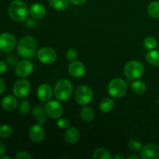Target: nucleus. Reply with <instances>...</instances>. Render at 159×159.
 Masks as SVG:
<instances>
[{"label":"nucleus","mask_w":159,"mask_h":159,"mask_svg":"<svg viewBox=\"0 0 159 159\" xmlns=\"http://www.w3.org/2000/svg\"><path fill=\"white\" fill-rule=\"evenodd\" d=\"M37 41L31 36H25L17 44V52L22 57L26 59L32 58L37 53Z\"/></svg>","instance_id":"f257e3e1"},{"label":"nucleus","mask_w":159,"mask_h":159,"mask_svg":"<svg viewBox=\"0 0 159 159\" xmlns=\"http://www.w3.org/2000/svg\"><path fill=\"white\" fill-rule=\"evenodd\" d=\"M8 13L11 19L17 22H23L28 15V8L22 0H13L8 7Z\"/></svg>","instance_id":"f03ea898"},{"label":"nucleus","mask_w":159,"mask_h":159,"mask_svg":"<svg viewBox=\"0 0 159 159\" xmlns=\"http://www.w3.org/2000/svg\"><path fill=\"white\" fill-rule=\"evenodd\" d=\"M73 88L71 82L67 79L60 80L54 89V94L56 99L60 101H66L70 99L72 95Z\"/></svg>","instance_id":"7ed1b4c3"},{"label":"nucleus","mask_w":159,"mask_h":159,"mask_svg":"<svg viewBox=\"0 0 159 159\" xmlns=\"http://www.w3.org/2000/svg\"><path fill=\"white\" fill-rule=\"evenodd\" d=\"M124 74L129 80H136L144 75V67L138 61H130L124 67Z\"/></svg>","instance_id":"20e7f679"},{"label":"nucleus","mask_w":159,"mask_h":159,"mask_svg":"<svg viewBox=\"0 0 159 159\" xmlns=\"http://www.w3.org/2000/svg\"><path fill=\"white\" fill-rule=\"evenodd\" d=\"M127 91V85L125 81L120 78L113 79L108 85V93L112 97L121 98Z\"/></svg>","instance_id":"39448f33"},{"label":"nucleus","mask_w":159,"mask_h":159,"mask_svg":"<svg viewBox=\"0 0 159 159\" xmlns=\"http://www.w3.org/2000/svg\"><path fill=\"white\" fill-rule=\"evenodd\" d=\"M93 91L86 85H82L76 89L75 98L76 102L82 106H86L93 99Z\"/></svg>","instance_id":"423d86ee"},{"label":"nucleus","mask_w":159,"mask_h":159,"mask_svg":"<svg viewBox=\"0 0 159 159\" xmlns=\"http://www.w3.org/2000/svg\"><path fill=\"white\" fill-rule=\"evenodd\" d=\"M30 83L29 81L24 79H20L14 83L12 92L16 97L24 99L30 94Z\"/></svg>","instance_id":"0eeeda50"},{"label":"nucleus","mask_w":159,"mask_h":159,"mask_svg":"<svg viewBox=\"0 0 159 159\" xmlns=\"http://www.w3.org/2000/svg\"><path fill=\"white\" fill-rule=\"evenodd\" d=\"M37 56L38 60L42 63L51 64L57 59V52L53 48L44 47L37 51Z\"/></svg>","instance_id":"6e6552de"},{"label":"nucleus","mask_w":159,"mask_h":159,"mask_svg":"<svg viewBox=\"0 0 159 159\" xmlns=\"http://www.w3.org/2000/svg\"><path fill=\"white\" fill-rule=\"evenodd\" d=\"M16 41L12 34L3 33L0 34V50L3 52H10L15 48Z\"/></svg>","instance_id":"1a4fd4ad"},{"label":"nucleus","mask_w":159,"mask_h":159,"mask_svg":"<svg viewBox=\"0 0 159 159\" xmlns=\"http://www.w3.org/2000/svg\"><path fill=\"white\" fill-rule=\"evenodd\" d=\"M44 110L47 115L52 119L60 118L63 113V107L61 104L55 100L49 101L45 105Z\"/></svg>","instance_id":"9d476101"},{"label":"nucleus","mask_w":159,"mask_h":159,"mask_svg":"<svg viewBox=\"0 0 159 159\" xmlns=\"http://www.w3.org/2000/svg\"><path fill=\"white\" fill-rule=\"evenodd\" d=\"M140 158L143 159H158L159 147L154 144H146L141 148Z\"/></svg>","instance_id":"9b49d317"},{"label":"nucleus","mask_w":159,"mask_h":159,"mask_svg":"<svg viewBox=\"0 0 159 159\" xmlns=\"http://www.w3.org/2000/svg\"><path fill=\"white\" fill-rule=\"evenodd\" d=\"M34 71V65L30 61L23 60L19 62L16 67V74L20 78L29 76Z\"/></svg>","instance_id":"f8f14e48"},{"label":"nucleus","mask_w":159,"mask_h":159,"mask_svg":"<svg viewBox=\"0 0 159 159\" xmlns=\"http://www.w3.org/2000/svg\"><path fill=\"white\" fill-rule=\"evenodd\" d=\"M29 136L34 142H41L45 136L44 130L41 125L39 124L33 125L29 130Z\"/></svg>","instance_id":"ddd939ff"},{"label":"nucleus","mask_w":159,"mask_h":159,"mask_svg":"<svg viewBox=\"0 0 159 159\" xmlns=\"http://www.w3.org/2000/svg\"><path fill=\"white\" fill-rule=\"evenodd\" d=\"M68 71L73 77L81 78L85 75V67L82 62L74 61L68 66Z\"/></svg>","instance_id":"4468645a"},{"label":"nucleus","mask_w":159,"mask_h":159,"mask_svg":"<svg viewBox=\"0 0 159 159\" xmlns=\"http://www.w3.org/2000/svg\"><path fill=\"white\" fill-rule=\"evenodd\" d=\"M53 91L51 87L48 84H42L37 89V96L41 101H48L51 98Z\"/></svg>","instance_id":"2eb2a0df"},{"label":"nucleus","mask_w":159,"mask_h":159,"mask_svg":"<svg viewBox=\"0 0 159 159\" xmlns=\"http://www.w3.org/2000/svg\"><path fill=\"white\" fill-rule=\"evenodd\" d=\"M29 12L31 16L34 19H39L43 18L46 14V9L44 6L40 3H34L30 7Z\"/></svg>","instance_id":"dca6fc26"},{"label":"nucleus","mask_w":159,"mask_h":159,"mask_svg":"<svg viewBox=\"0 0 159 159\" xmlns=\"http://www.w3.org/2000/svg\"><path fill=\"white\" fill-rule=\"evenodd\" d=\"M2 107L6 111H13L18 106V101L15 96L9 95L2 99Z\"/></svg>","instance_id":"f3484780"},{"label":"nucleus","mask_w":159,"mask_h":159,"mask_svg":"<svg viewBox=\"0 0 159 159\" xmlns=\"http://www.w3.org/2000/svg\"><path fill=\"white\" fill-rule=\"evenodd\" d=\"M65 139L68 144H75L79 139V132L75 127H70L66 130Z\"/></svg>","instance_id":"a211bd4d"},{"label":"nucleus","mask_w":159,"mask_h":159,"mask_svg":"<svg viewBox=\"0 0 159 159\" xmlns=\"http://www.w3.org/2000/svg\"><path fill=\"white\" fill-rule=\"evenodd\" d=\"M33 116L37 120L39 124H44L47 121V113L45 110L41 107H37L33 110Z\"/></svg>","instance_id":"6ab92c4d"},{"label":"nucleus","mask_w":159,"mask_h":159,"mask_svg":"<svg viewBox=\"0 0 159 159\" xmlns=\"http://www.w3.org/2000/svg\"><path fill=\"white\" fill-rule=\"evenodd\" d=\"M114 107V101L110 97H105L99 102V109L102 113H109Z\"/></svg>","instance_id":"aec40b11"},{"label":"nucleus","mask_w":159,"mask_h":159,"mask_svg":"<svg viewBox=\"0 0 159 159\" xmlns=\"http://www.w3.org/2000/svg\"><path fill=\"white\" fill-rule=\"evenodd\" d=\"M48 3L53 9L57 11H64L68 6V0H48Z\"/></svg>","instance_id":"412c9836"},{"label":"nucleus","mask_w":159,"mask_h":159,"mask_svg":"<svg viewBox=\"0 0 159 159\" xmlns=\"http://www.w3.org/2000/svg\"><path fill=\"white\" fill-rule=\"evenodd\" d=\"M146 59L151 65L159 67V51L152 50L149 51L146 55Z\"/></svg>","instance_id":"4be33fe9"},{"label":"nucleus","mask_w":159,"mask_h":159,"mask_svg":"<svg viewBox=\"0 0 159 159\" xmlns=\"http://www.w3.org/2000/svg\"><path fill=\"white\" fill-rule=\"evenodd\" d=\"M95 113L93 109L89 107H85L81 112V116L85 122H90L94 119Z\"/></svg>","instance_id":"5701e85b"},{"label":"nucleus","mask_w":159,"mask_h":159,"mask_svg":"<svg viewBox=\"0 0 159 159\" xmlns=\"http://www.w3.org/2000/svg\"><path fill=\"white\" fill-rule=\"evenodd\" d=\"M148 12L152 18H159V2L154 1L149 4L148 7Z\"/></svg>","instance_id":"b1692460"},{"label":"nucleus","mask_w":159,"mask_h":159,"mask_svg":"<svg viewBox=\"0 0 159 159\" xmlns=\"http://www.w3.org/2000/svg\"><path fill=\"white\" fill-rule=\"evenodd\" d=\"M93 158L94 159H110L112 156L107 149L97 148L93 152Z\"/></svg>","instance_id":"393cba45"},{"label":"nucleus","mask_w":159,"mask_h":159,"mask_svg":"<svg viewBox=\"0 0 159 159\" xmlns=\"http://www.w3.org/2000/svg\"><path fill=\"white\" fill-rule=\"evenodd\" d=\"M131 89L134 93L136 94H142L145 92L146 85L142 81L136 80L131 84Z\"/></svg>","instance_id":"a878e982"},{"label":"nucleus","mask_w":159,"mask_h":159,"mask_svg":"<svg viewBox=\"0 0 159 159\" xmlns=\"http://www.w3.org/2000/svg\"><path fill=\"white\" fill-rule=\"evenodd\" d=\"M12 133V127L7 124H3L0 126V138H6L11 136Z\"/></svg>","instance_id":"bb28decb"},{"label":"nucleus","mask_w":159,"mask_h":159,"mask_svg":"<svg viewBox=\"0 0 159 159\" xmlns=\"http://www.w3.org/2000/svg\"><path fill=\"white\" fill-rule=\"evenodd\" d=\"M128 148L132 152H137L138 151H141V148H142V144H141V141H139L138 140L132 139L129 141Z\"/></svg>","instance_id":"cd10ccee"},{"label":"nucleus","mask_w":159,"mask_h":159,"mask_svg":"<svg viewBox=\"0 0 159 159\" xmlns=\"http://www.w3.org/2000/svg\"><path fill=\"white\" fill-rule=\"evenodd\" d=\"M144 45L147 49L152 50L157 46V40L153 37H148L144 39Z\"/></svg>","instance_id":"c85d7f7f"},{"label":"nucleus","mask_w":159,"mask_h":159,"mask_svg":"<svg viewBox=\"0 0 159 159\" xmlns=\"http://www.w3.org/2000/svg\"><path fill=\"white\" fill-rule=\"evenodd\" d=\"M30 110V105L28 100H23L19 105V111L22 114H27Z\"/></svg>","instance_id":"c756f323"},{"label":"nucleus","mask_w":159,"mask_h":159,"mask_svg":"<svg viewBox=\"0 0 159 159\" xmlns=\"http://www.w3.org/2000/svg\"><path fill=\"white\" fill-rule=\"evenodd\" d=\"M78 56H79V53L76 51L75 49H71L68 50L66 53V57L68 61H74L76 59L78 58Z\"/></svg>","instance_id":"7c9ffc66"},{"label":"nucleus","mask_w":159,"mask_h":159,"mask_svg":"<svg viewBox=\"0 0 159 159\" xmlns=\"http://www.w3.org/2000/svg\"><path fill=\"white\" fill-rule=\"evenodd\" d=\"M57 126L61 129H66L70 126L69 120L66 118H60L57 121Z\"/></svg>","instance_id":"2f4dec72"},{"label":"nucleus","mask_w":159,"mask_h":159,"mask_svg":"<svg viewBox=\"0 0 159 159\" xmlns=\"http://www.w3.org/2000/svg\"><path fill=\"white\" fill-rule=\"evenodd\" d=\"M31 158H32V157H31L27 152H23V151L17 152V154L15 156L16 159H31Z\"/></svg>","instance_id":"473e14b6"},{"label":"nucleus","mask_w":159,"mask_h":159,"mask_svg":"<svg viewBox=\"0 0 159 159\" xmlns=\"http://www.w3.org/2000/svg\"><path fill=\"white\" fill-rule=\"evenodd\" d=\"M8 65L3 61H0V75H3L6 71H7Z\"/></svg>","instance_id":"72a5a7b5"},{"label":"nucleus","mask_w":159,"mask_h":159,"mask_svg":"<svg viewBox=\"0 0 159 159\" xmlns=\"http://www.w3.org/2000/svg\"><path fill=\"white\" fill-rule=\"evenodd\" d=\"M7 152V148H6V145L3 143L0 142V156H2Z\"/></svg>","instance_id":"f704fd0d"},{"label":"nucleus","mask_w":159,"mask_h":159,"mask_svg":"<svg viewBox=\"0 0 159 159\" xmlns=\"http://www.w3.org/2000/svg\"><path fill=\"white\" fill-rule=\"evenodd\" d=\"M86 1L87 0H69L70 2L74 5H82L85 3Z\"/></svg>","instance_id":"c9c22d12"},{"label":"nucleus","mask_w":159,"mask_h":159,"mask_svg":"<svg viewBox=\"0 0 159 159\" xmlns=\"http://www.w3.org/2000/svg\"><path fill=\"white\" fill-rule=\"evenodd\" d=\"M5 88H6V85H5L4 81L0 78V94H2L4 92Z\"/></svg>","instance_id":"e433bc0d"},{"label":"nucleus","mask_w":159,"mask_h":159,"mask_svg":"<svg viewBox=\"0 0 159 159\" xmlns=\"http://www.w3.org/2000/svg\"><path fill=\"white\" fill-rule=\"evenodd\" d=\"M140 157L138 156V155H137L136 154H134V155H129L128 157H127V158L128 159H132V158H134V159H139Z\"/></svg>","instance_id":"4c0bfd02"},{"label":"nucleus","mask_w":159,"mask_h":159,"mask_svg":"<svg viewBox=\"0 0 159 159\" xmlns=\"http://www.w3.org/2000/svg\"><path fill=\"white\" fill-rule=\"evenodd\" d=\"M113 158L114 159H119V158L124 159V155H116V156L113 157Z\"/></svg>","instance_id":"58836bf2"},{"label":"nucleus","mask_w":159,"mask_h":159,"mask_svg":"<svg viewBox=\"0 0 159 159\" xmlns=\"http://www.w3.org/2000/svg\"><path fill=\"white\" fill-rule=\"evenodd\" d=\"M10 158H11L10 157H9V156H3L2 155V156L1 157V159H10Z\"/></svg>","instance_id":"ea45409f"}]
</instances>
